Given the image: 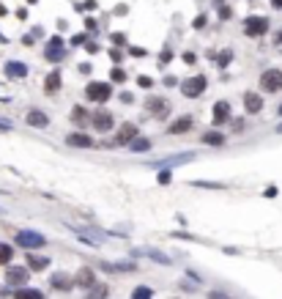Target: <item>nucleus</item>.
<instances>
[{
	"instance_id": "79ce46f5",
	"label": "nucleus",
	"mask_w": 282,
	"mask_h": 299,
	"mask_svg": "<svg viewBox=\"0 0 282 299\" xmlns=\"http://www.w3.org/2000/svg\"><path fill=\"white\" fill-rule=\"evenodd\" d=\"M175 85H178V77L167 74V77H165V88H175Z\"/></svg>"
},
{
	"instance_id": "20e7f679",
	"label": "nucleus",
	"mask_w": 282,
	"mask_h": 299,
	"mask_svg": "<svg viewBox=\"0 0 282 299\" xmlns=\"http://www.w3.org/2000/svg\"><path fill=\"white\" fill-rule=\"evenodd\" d=\"M260 93H280L282 91V69H263L258 77Z\"/></svg>"
},
{
	"instance_id": "c756f323",
	"label": "nucleus",
	"mask_w": 282,
	"mask_h": 299,
	"mask_svg": "<svg viewBox=\"0 0 282 299\" xmlns=\"http://www.w3.org/2000/svg\"><path fill=\"white\" fill-rule=\"evenodd\" d=\"M217 58V66H219V69H225L227 63L233 61V52H230V49H225V52H219V55H214Z\"/></svg>"
},
{
	"instance_id": "5701e85b",
	"label": "nucleus",
	"mask_w": 282,
	"mask_h": 299,
	"mask_svg": "<svg viewBox=\"0 0 282 299\" xmlns=\"http://www.w3.org/2000/svg\"><path fill=\"white\" fill-rule=\"evenodd\" d=\"M49 285H52L55 291H71V288H74V277H69L66 272H55V275L49 277Z\"/></svg>"
},
{
	"instance_id": "de8ad7c7",
	"label": "nucleus",
	"mask_w": 282,
	"mask_h": 299,
	"mask_svg": "<svg viewBox=\"0 0 282 299\" xmlns=\"http://www.w3.org/2000/svg\"><path fill=\"white\" fill-rule=\"evenodd\" d=\"M274 44H277V47H282V30H277V36H274Z\"/></svg>"
},
{
	"instance_id": "6ab92c4d",
	"label": "nucleus",
	"mask_w": 282,
	"mask_h": 299,
	"mask_svg": "<svg viewBox=\"0 0 282 299\" xmlns=\"http://www.w3.org/2000/svg\"><path fill=\"white\" fill-rule=\"evenodd\" d=\"M25 261H28L25 266H28L30 272H44V269H49V264H52V258H49V255H39L36 250H30Z\"/></svg>"
},
{
	"instance_id": "c03bdc74",
	"label": "nucleus",
	"mask_w": 282,
	"mask_h": 299,
	"mask_svg": "<svg viewBox=\"0 0 282 299\" xmlns=\"http://www.w3.org/2000/svg\"><path fill=\"white\" fill-rule=\"evenodd\" d=\"M219 17H222V20H230V17H233V11H230L227 6H222L219 8Z\"/></svg>"
},
{
	"instance_id": "09e8293b",
	"label": "nucleus",
	"mask_w": 282,
	"mask_h": 299,
	"mask_svg": "<svg viewBox=\"0 0 282 299\" xmlns=\"http://www.w3.org/2000/svg\"><path fill=\"white\" fill-rule=\"evenodd\" d=\"M271 6H274V8H280V11H282V0H271Z\"/></svg>"
},
{
	"instance_id": "e433bc0d",
	"label": "nucleus",
	"mask_w": 282,
	"mask_h": 299,
	"mask_svg": "<svg viewBox=\"0 0 282 299\" xmlns=\"http://www.w3.org/2000/svg\"><path fill=\"white\" fill-rule=\"evenodd\" d=\"M85 42H88V36H85V33H77V36H71V44H74V47H83Z\"/></svg>"
},
{
	"instance_id": "f8f14e48",
	"label": "nucleus",
	"mask_w": 282,
	"mask_h": 299,
	"mask_svg": "<svg viewBox=\"0 0 282 299\" xmlns=\"http://www.w3.org/2000/svg\"><path fill=\"white\" fill-rule=\"evenodd\" d=\"M244 33L249 36V39H258V36H266L268 33V20L266 17H247L244 20Z\"/></svg>"
},
{
	"instance_id": "b1692460",
	"label": "nucleus",
	"mask_w": 282,
	"mask_h": 299,
	"mask_svg": "<svg viewBox=\"0 0 282 299\" xmlns=\"http://www.w3.org/2000/svg\"><path fill=\"white\" fill-rule=\"evenodd\" d=\"M151 148H153V140L145 138V135H137V138L126 146V151H129V154H148Z\"/></svg>"
},
{
	"instance_id": "4468645a",
	"label": "nucleus",
	"mask_w": 282,
	"mask_h": 299,
	"mask_svg": "<svg viewBox=\"0 0 282 299\" xmlns=\"http://www.w3.org/2000/svg\"><path fill=\"white\" fill-rule=\"evenodd\" d=\"M66 146H69V148H77V151H83V148H93L96 143H93V138H90L88 132H83V129H74V132L66 135Z\"/></svg>"
},
{
	"instance_id": "37998d69",
	"label": "nucleus",
	"mask_w": 282,
	"mask_h": 299,
	"mask_svg": "<svg viewBox=\"0 0 282 299\" xmlns=\"http://www.w3.org/2000/svg\"><path fill=\"white\" fill-rule=\"evenodd\" d=\"M208 299H230V297H227L225 291H211V294H208Z\"/></svg>"
},
{
	"instance_id": "f257e3e1",
	"label": "nucleus",
	"mask_w": 282,
	"mask_h": 299,
	"mask_svg": "<svg viewBox=\"0 0 282 299\" xmlns=\"http://www.w3.org/2000/svg\"><path fill=\"white\" fill-rule=\"evenodd\" d=\"M112 99V83H102V80H90L85 85V102H93V105H104Z\"/></svg>"
},
{
	"instance_id": "2eb2a0df",
	"label": "nucleus",
	"mask_w": 282,
	"mask_h": 299,
	"mask_svg": "<svg viewBox=\"0 0 282 299\" xmlns=\"http://www.w3.org/2000/svg\"><path fill=\"white\" fill-rule=\"evenodd\" d=\"M140 135L137 124H131V121H124V124L115 129V146H129L131 140Z\"/></svg>"
},
{
	"instance_id": "58836bf2",
	"label": "nucleus",
	"mask_w": 282,
	"mask_h": 299,
	"mask_svg": "<svg viewBox=\"0 0 282 299\" xmlns=\"http://www.w3.org/2000/svg\"><path fill=\"white\" fill-rule=\"evenodd\" d=\"M181 58H184V63H186V66H195V63H197V55H195V52H184Z\"/></svg>"
},
{
	"instance_id": "8fccbe9b",
	"label": "nucleus",
	"mask_w": 282,
	"mask_h": 299,
	"mask_svg": "<svg viewBox=\"0 0 282 299\" xmlns=\"http://www.w3.org/2000/svg\"><path fill=\"white\" fill-rule=\"evenodd\" d=\"M277 118H282V102L277 105Z\"/></svg>"
},
{
	"instance_id": "423d86ee",
	"label": "nucleus",
	"mask_w": 282,
	"mask_h": 299,
	"mask_svg": "<svg viewBox=\"0 0 282 299\" xmlns=\"http://www.w3.org/2000/svg\"><path fill=\"white\" fill-rule=\"evenodd\" d=\"M145 115H151V118H156V121H162V118H167L170 115V99H165V96H148L145 99Z\"/></svg>"
},
{
	"instance_id": "bb28decb",
	"label": "nucleus",
	"mask_w": 282,
	"mask_h": 299,
	"mask_svg": "<svg viewBox=\"0 0 282 299\" xmlns=\"http://www.w3.org/2000/svg\"><path fill=\"white\" fill-rule=\"evenodd\" d=\"M107 297H110V288L104 283H96L93 288H88V297L85 299H107Z\"/></svg>"
},
{
	"instance_id": "393cba45",
	"label": "nucleus",
	"mask_w": 282,
	"mask_h": 299,
	"mask_svg": "<svg viewBox=\"0 0 282 299\" xmlns=\"http://www.w3.org/2000/svg\"><path fill=\"white\" fill-rule=\"evenodd\" d=\"M200 140H203L206 146H214V148H222L227 143V138L219 132V129H214V126L208 129V132H203V138H200Z\"/></svg>"
},
{
	"instance_id": "4be33fe9",
	"label": "nucleus",
	"mask_w": 282,
	"mask_h": 299,
	"mask_svg": "<svg viewBox=\"0 0 282 299\" xmlns=\"http://www.w3.org/2000/svg\"><path fill=\"white\" fill-rule=\"evenodd\" d=\"M69 118H71V124H74L77 129H83L85 124H90V110H88V107H83V105H74V107H71V113H69Z\"/></svg>"
},
{
	"instance_id": "1a4fd4ad",
	"label": "nucleus",
	"mask_w": 282,
	"mask_h": 299,
	"mask_svg": "<svg viewBox=\"0 0 282 299\" xmlns=\"http://www.w3.org/2000/svg\"><path fill=\"white\" fill-rule=\"evenodd\" d=\"M195 129V115H178V118H173L170 124H167L165 132L170 135V138H184V135H189Z\"/></svg>"
},
{
	"instance_id": "39448f33",
	"label": "nucleus",
	"mask_w": 282,
	"mask_h": 299,
	"mask_svg": "<svg viewBox=\"0 0 282 299\" xmlns=\"http://www.w3.org/2000/svg\"><path fill=\"white\" fill-rule=\"evenodd\" d=\"M197 160V154L195 151H184V154H170V157H162V160H153L148 162V165L153 167V170H162V167H167V170H173V167H181V165H189V162Z\"/></svg>"
},
{
	"instance_id": "412c9836",
	"label": "nucleus",
	"mask_w": 282,
	"mask_h": 299,
	"mask_svg": "<svg viewBox=\"0 0 282 299\" xmlns=\"http://www.w3.org/2000/svg\"><path fill=\"white\" fill-rule=\"evenodd\" d=\"M61 85H63V74H61V69H52L47 77H44V93H58L61 91Z\"/></svg>"
},
{
	"instance_id": "9d476101",
	"label": "nucleus",
	"mask_w": 282,
	"mask_h": 299,
	"mask_svg": "<svg viewBox=\"0 0 282 299\" xmlns=\"http://www.w3.org/2000/svg\"><path fill=\"white\" fill-rule=\"evenodd\" d=\"M131 255L148 258V261H153V264H159V266H173V258L167 255L165 250H156V247H137V250H131Z\"/></svg>"
},
{
	"instance_id": "f3484780",
	"label": "nucleus",
	"mask_w": 282,
	"mask_h": 299,
	"mask_svg": "<svg viewBox=\"0 0 282 299\" xmlns=\"http://www.w3.org/2000/svg\"><path fill=\"white\" fill-rule=\"evenodd\" d=\"M28 277H30V269H28V266H8V269H6V283L8 285L22 288V285L28 283Z\"/></svg>"
},
{
	"instance_id": "72a5a7b5",
	"label": "nucleus",
	"mask_w": 282,
	"mask_h": 299,
	"mask_svg": "<svg viewBox=\"0 0 282 299\" xmlns=\"http://www.w3.org/2000/svg\"><path fill=\"white\" fill-rule=\"evenodd\" d=\"M230 126H233L236 135H244V132H247V124H244V118H230Z\"/></svg>"
},
{
	"instance_id": "2f4dec72",
	"label": "nucleus",
	"mask_w": 282,
	"mask_h": 299,
	"mask_svg": "<svg viewBox=\"0 0 282 299\" xmlns=\"http://www.w3.org/2000/svg\"><path fill=\"white\" fill-rule=\"evenodd\" d=\"M137 85H140L143 91H151L156 83H153V77H148V74H140V77H137Z\"/></svg>"
},
{
	"instance_id": "f704fd0d",
	"label": "nucleus",
	"mask_w": 282,
	"mask_h": 299,
	"mask_svg": "<svg viewBox=\"0 0 282 299\" xmlns=\"http://www.w3.org/2000/svg\"><path fill=\"white\" fill-rule=\"evenodd\" d=\"M170 61H173V49H162V55H159V63H156V66H159V69H165Z\"/></svg>"
},
{
	"instance_id": "864d4df0",
	"label": "nucleus",
	"mask_w": 282,
	"mask_h": 299,
	"mask_svg": "<svg viewBox=\"0 0 282 299\" xmlns=\"http://www.w3.org/2000/svg\"><path fill=\"white\" fill-rule=\"evenodd\" d=\"M0 214H6V209H0Z\"/></svg>"
},
{
	"instance_id": "a18cd8bd",
	"label": "nucleus",
	"mask_w": 282,
	"mask_h": 299,
	"mask_svg": "<svg viewBox=\"0 0 282 299\" xmlns=\"http://www.w3.org/2000/svg\"><path fill=\"white\" fill-rule=\"evenodd\" d=\"M110 58H112V61H118V63L124 61V55H121V52H118V49H112V52H110Z\"/></svg>"
},
{
	"instance_id": "dca6fc26",
	"label": "nucleus",
	"mask_w": 282,
	"mask_h": 299,
	"mask_svg": "<svg viewBox=\"0 0 282 299\" xmlns=\"http://www.w3.org/2000/svg\"><path fill=\"white\" fill-rule=\"evenodd\" d=\"M25 124H28L30 129H49V115L44 110H39V107H30V110L25 113Z\"/></svg>"
},
{
	"instance_id": "6e6552de",
	"label": "nucleus",
	"mask_w": 282,
	"mask_h": 299,
	"mask_svg": "<svg viewBox=\"0 0 282 299\" xmlns=\"http://www.w3.org/2000/svg\"><path fill=\"white\" fill-rule=\"evenodd\" d=\"M230 118H233V107H230V102H225V99L214 102V107H211V126L214 129L230 124Z\"/></svg>"
},
{
	"instance_id": "aec40b11",
	"label": "nucleus",
	"mask_w": 282,
	"mask_h": 299,
	"mask_svg": "<svg viewBox=\"0 0 282 299\" xmlns=\"http://www.w3.org/2000/svg\"><path fill=\"white\" fill-rule=\"evenodd\" d=\"M74 285L77 288H85V291L93 288V285H96V275H93V269H90V266H83V269L74 275Z\"/></svg>"
},
{
	"instance_id": "473e14b6",
	"label": "nucleus",
	"mask_w": 282,
	"mask_h": 299,
	"mask_svg": "<svg viewBox=\"0 0 282 299\" xmlns=\"http://www.w3.org/2000/svg\"><path fill=\"white\" fill-rule=\"evenodd\" d=\"M156 181H159V184H162V187H165V184H170V181H173V170H167V167H162V170H159V176H156Z\"/></svg>"
},
{
	"instance_id": "f03ea898",
	"label": "nucleus",
	"mask_w": 282,
	"mask_h": 299,
	"mask_svg": "<svg viewBox=\"0 0 282 299\" xmlns=\"http://www.w3.org/2000/svg\"><path fill=\"white\" fill-rule=\"evenodd\" d=\"M14 244L17 247H22V250H42L44 244H47V236L44 233H39V230H30V228H22L14 233Z\"/></svg>"
},
{
	"instance_id": "7c9ffc66",
	"label": "nucleus",
	"mask_w": 282,
	"mask_h": 299,
	"mask_svg": "<svg viewBox=\"0 0 282 299\" xmlns=\"http://www.w3.org/2000/svg\"><path fill=\"white\" fill-rule=\"evenodd\" d=\"M110 83H126V71L121 69V66H115V69L110 71Z\"/></svg>"
},
{
	"instance_id": "a19ab883",
	"label": "nucleus",
	"mask_w": 282,
	"mask_h": 299,
	"mask_svg": "<svg viewBox=\"0 0 282 299\" xmlns=\"http://www.w3.org/2000/svg\"><path fill=\"white\" fill-rule=\"evenodd\" d=\"M118 99H121L124 105H131V102H134V96H131L129 91H124V93H118Z\"/></svg>"
},
{
	"instance_id": "cd10ccee",
	"label": "nucleus",
	"mask_w": 282,
	"mask_h": 299,
	"mask_svg": "<svg viewBox=\"0 0 282 299\" xmlns=\"http://www.w3.org/2000/svg\"><path fill=\"white\" fill-rule=\"evenodd\" d=\"M11 261H14V247L6 244V242H0V266H8Z\"/></svg>"
},
{
	"instance_id": "c85d7f7f",
	"label": "nucleus",
	"mask_w": 282,
	"mask_h": 299,
	"mask_svg": "<svg viewBox=\"0 0 282 299\" xmlns=\"http://www.w3.org/2000/svg\"><path fill=\"white\" fill-rule=\"evenodd\" d=\"M131 299H153V288H148V285H137V288L131 291Z\"/></svg>"
},
{
	"instance_id": "0eeeda50",
	"label": "nucleus",
	"mask_w": 282,
	"mask_h": 299,
	"mask_svg": "<svg viewBox=\"0 0 282 299\" xmlns=\"http://www.w3.org/2000/svg\"><path fill=\"white\" fill-rule=\"evenodd\" d=\"M90 126H93L99 135H110V132H115V115L102 107V110L90 113Z\"/></svg>"
},
{
	"instance_id": "c9c22d12",
	"label": "nucleus",
	"mask_w": 282,
	"mask_h": 299,
	"mask_svg": "<svg viewBox=\"0 0 282 299\" xmlns=\"http://www.w3.org/2000/svg\"><path fill=\"white\" fill-rule=\"evenodd\" d=\"M195 187H206V189H225V184H211V181H195Z\"/></svg>"
},
{
	"instance_id": "603ef678",
	"label": "nucleus",
	"mask_w": 282,
	"mask_h": 299,
	"mask_svg": "<svg viewBox=\"0 0 282 299\" xmlns=\"http://www.w3.org/2000/svg\"><path fill=\"white\" fill-rule=\"evenodd\" d=\"M28 3H30V6H33V3H39V0H28Z\"/></svg>"
},
{
	"instance_id": "ddd939ff",
	"label": "nucleus",
	"mask_w": 282,
	"mask_h": 299,
	"mask_svg": "<svg viewBox=\"0 0 282 299\" xmlns=\"http://www.w3.org/2000/svg\"><path fill=\"white\" fill-rule=\"evenodd\" d=\"M44 58H47L49 63H61L63 58H66V47H63L61 36H52V39L47 42V47H44Z\"/></svg>"
},
{
	"instance_id": "a878e982",
	"label": "nucleus",
	"mask_w": 282,
	"mask_h": 299,
	"mask_svg": "<svg viewBox=\"0 0 282 299\" xmlns=\"http://www.w3.org/2000/svg\"><path fill=\"white\" fill-rule=\"evenodd\" d=\"M14 299H44V294L39 288H28V285H22L14 291Z\"/></svg>"
},
{
	"instance_id": "4c0bfd02",
	"label": "nucleus",
	"mask_w": 282,
	"mask_h": 299,
	"mask_svg": "<svg viewBox=\"0 0 282 299\" xmlns=\"http://www.w3.org/2000/svg\"><path fill=\"white\" fill-rule=\"evenodd\" d=\"M110 39H112V44H115V47H124V44H126V36L124 33H112Z\"/></svg>"
},
{
	"instance_id": "49530a36",
	"label": "nucleus",
	"mask_w": 282,
	"mask_h": 299,
	"mask_svg": "<svg viewBox=\"0 0 282 299\" xmlns=\"http://www.w3.org/2000/svg\"><path fill=\"white\" fill-rule=\"evenodd\" d=\"M80 71H83V74H90V63H80Z\"/></svg>"
},
{
	"instance_id": "9b49d317",
	"label": "nucleus",
	"mask_w": 282,
	"mask_h": 299,
	"mask_svg": "<svg viewBox=\"0 0 282 299\" xmlns=\"http://www.w3.org/2000/svg\"><path fill=\"white\" fill-rule=\"evenodd\" d=\"M241 102H244V113H247V115H260L263 107H266L263 93H258V91H244Z\"/></svg>"
},
{
	"instance_id": "7ed1b4c3",
	"label": "nucleus",
	"mask_w": 282,
	"mask_h": 299,
	"mask_svg": "<svg viewBox=\"0 0 282 299\" xmlns=\"http://www.w3.org/2000/svg\"><path fill=\"white\" fill-rule=\"evenodd\" d=\"M178 88H181V93H184L186 99H200V96H203V93L208 91V77H206V74L186 77Z\"/></svg>"
},
{
	"instance_id": "3c124183",
	"label": "nucleus",
	"mask_w": 282,
	"mask_h": 299,
	"mask_svg": "<svg viewBox=\"0 0 282 299\" xmlns=\"http://www.w3.org/2000/svg\"><path fill=\"white\" fill-rule=\"evenodd\" d=\"M277 135H282V121H280V124H277Z\"/></svg>"
},
{
	"instance_id": "a211bd4d",
	"label": "nucleus",
	"mask_w": 282,
	"mask_h": 299,
	"mask_svg": "<svg viewBox=\"0 0 282 299\" xmlns=\"http://www.w3.org/2000/svg\"><path fill=\"white\" fill-rule=\"evenodd\" d=\"M3 71H6L8 80H25L28 77V63H22V61H6L3 63Z\"/></svg>"
},
{
	"instance_id": "ea45409f",
	"label": "nucleus",
	"mask_w": 282,
	"mask_h": 299,
	"mask_svg": "<svg viewBox=\"0 0 282 299\" xmlns=\"http://www.w3.org/2000/svg\"><path fill=\"white\" fill-rule=\"evenodd\" d=\"M11 129H14V124H11V121H8V118H0V132H11Z\"/></svg>"
}]
</instances>
